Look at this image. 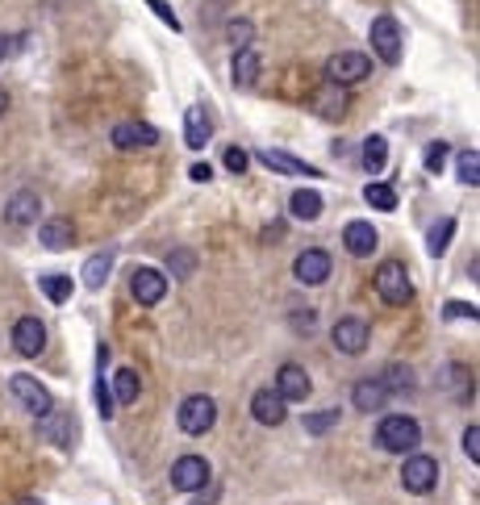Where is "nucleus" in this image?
I'll return each mask as SVG.
<instances>
[{
    "label": "nucleus",
    "instance_id": "nucleus-2",
    "mask_svg": "<svg viewBox=\"0 0 480 505\" xmlns=\"http://www.w3.org/2000/svg\"><path fill=\"white\" fill-rule=\"evenodd\" d=\"M217 422V401L209 397V393H192V397L180 401V409H176V426H180L184 434H209Z\"/></svg>",
    "mask_w": 480,
    "mask_h": 505
},
{
    "label": "nucleus",
    "instance_id": "nucleus-11",
    "mask_svg": "<svg viewBox=\"0 0 480 505\" xmlns=\"http://www.w3.org/2000/svg\"><path fill=\"white\" fill-rule=\"evenodd\" d=\"M368 322L363 318H338L335 330H330V338H335V347L343 351V355H363L368 351Z\"/></svg>",
    "mask_w": 480,
    "mask_h": 505
},
{
    "label": "nucleus",
    "instance_id": "nucleus-38",
    "mask_svg": "<svg viewBox=\"0 0 480 505\" xmlns=\"http://www.w3.org/2000/svg\"><path fill=\"white\" fill-rule=\"evenodd\" d=\"M464 456H468L472 464L480 459V426H468V431H464Z\"/></svg>",
    "mask_w": 480,
    "mask_h": 505
},
{
    "label": "nucleus",
    "instance_id": "nucleus-41",
    "mask_svg": "<svg viewBox=\"0 0 480 505\" xmlns=\"http://www.w3.org/2000/svg\"><path fill=\"white\" fill-rule=\"evenodd\" d=\"M292 318H297V330H313V309H301V313H292Z\"/></svg>",
    "mask_w": 480,
    "mask_h": 505
},
{
    "label": "nucleus",
    "instance_id": "nucleus-22",
    "mask_svg": "<svg viewBox=\"0 0 480 505\" xmlns=\"http://www.w3.org/2000/svg\"><path fill=\"white\" fill-rule=\"evenodd\" d=\"M343 247H347V255H355V259L372 255L376 251V226H368V222H347V230H343Z\"/></svg>",
    "mask_w": 480,
    "mask_h": 505
},
{
    "label": "nucleus",
    "instance_id": "nucleus-17",
    "mask_svg": "<svg viewBox=\"0 0 480 505\" xmlns=\"http://www.w3.org/2000/svg\"><path fill=\"white\" fill-rule=\"evenodd\" d=\"M255 159H259V163H264L267 171H280V176H310V180H318V176H322L318 168L301 163L297 155H288V151H272V146H267V151H259Z\"/></svg>",
    "mask_w": 480,
    "mask_h": 505
},
{
    "label": "nucleus",
    "instance_id": "nucleus-5",
    "mask_svg": "<svg viewBox=\"0 0 480 505\" xmlns=\"http://www.w3.org/2000/svg\"><path fill=\"white\" fill-rule=\"evenodd\" d=\"M401 484H406V493H414V497L434 493V484H439V464H434L431 456H422V451H409L406 464H401Z\"/></svg>",
    "mask_w": 480,
    "mask_h": 505
},
{
    "label": "nucleus",
    "instance_id": "nucleus-12",
    "mask_svg": "<svg viewBox=\"0 0 480 505\" xmlns=\"http://www.w3.org/2000/svg\"><path fill=\"white\" fill-rule=\"evenodd\" d=\"M171 484L180 493H201L205 484H209V464L201 456H180L171 464Z\"/></svg>",
    "mask_w": 480,
    "mask_h": 505
},
{
    "label": "nucleus",
    "instance_id": "nucleus-13",
    "mask_svg": "<svg viewBox=\"0 0 480 505\" xmlns=\"http://www.w3.org/2000/svg\"><path fill=\"white\" fill-rule=\"evenodd\" d=\"M9 388H13V397L22 401V405L30 409V414H34V418H42V414H47V409H55V401H50L47 385H38L34 376L17 372V376H13V380H9Z\"/></svg>",
    "mask_w": 480,
    "mask_h": 505
},
{
    "label": "nucleus",
    "instance_id": "nucleus-33",
    "mask_svg": "<svg viewBox=\"0 0 480 505\" xmlns=\"http://www.w3.org/2000/svg\"><path fill=\"white\" fill-rule=\"evenodd\" d=\"M451 234H456V217H443V222L431 230V255H443L447 242H451Z\"/></svg>",
    "mask_w": 480,
    "mask_h": 505
},
{
    "label": "nucleus",
    "instance_id": "nucleus-20",
    "mask_svg": "<svg viewBox=\"0 0 480 505\" xmlns=\"http://www.w3.org/2000/svg\"><path fill=\"white\" fill-rule=\"evenodd\" d=\"M38 213H42V201H38L34 188H22V193H13V201L4 205V217H9V226H34Z\"/></svg>",
    "mask_w": 480,
    "mask_h": 505
},
{
    "label": "nucleus",
    "instance_id": "nucleus-16",
    "mask_svg": "<svg viewBox=\"0 0 480 505\" xmlns=\"http://www.w3.org/2000/svg\"><path fill=\"white\" fill-rule=\"evenodd\" d=\"M259 67H264V55L247 42V47L234 50V63H230V75H234V84L239 88H255L259 84Z\"/></svg>",
    "mask_w": 480,
    "mask_h": 505
},
{
    "label": "nucleus",
    "instance_id": "nucleus-14",
    "mask_svg": "<svg viewBox=\"0 0 480 505\" xmlns=\"http://www.w3.org/2000/svg\"><path fill=\"white\" fill-rule=\"evenodd\" d=\"M251 418L259 422V426H280V422L288 418V401L280 397L276 388H259L251 397Z\"/></svg>",
    "mask_w": 480,
    "mask_h": 505
},
{
    "label": "nucleus",
    "instance_id": "nucleus-35",
    "mask_svg": "<svg viewBox=\"0 0 480 505\" xmlns=\"http://www.w3.org/2000/svg\"><path fill=\"white\" fill-rule=\"evenodd\" d=\"M222 168H226V171H234V176H239V171H247V168H251V155H247L242 146H226V151H222Z\"/></svg>",
    "mask_w": 480,
    "mask_h": 505
},
{
    "label": "nucleus",
    "instance_id": "nucleus-30",
    "mask_svg": "<svg viewBox=\"0 0 480 505\" xmlns=\"http://www.w3.org/2000/svg\"><path fill=\"white\" fill-rule=\"evenodd\" d=\"M363 201L372 205V209H380V213H393V209H397L393 184H368V188H363Z\"/></svg>",
    "mask_w": 480,
    "mask_h": 505
},
{
    "label": "nucleus",
    "instance_id": "nucleus-37",
    "mask_svg": "<svg viewBox=\"0 0 480 505\" xmlns=\"http://www.w3.org/2000/svg\"><path fill=\"white\" fill-rule=\"evenodd\" d=\"M443 318H447V322H464V318H468V322H476V305H468V301H447L443 305Z\"/></svg>",
    "mask_w": 480,
    "mask_h": 505
},
{
    "label": "nucleus",
    "instance_id": "nucleus-34",
    "mask_svg": "<svg viewBox=\"0 0 480 505\" xmlns=\"http://www.w3.org/2000/svg\"><path fill=\"white\" fill-rule=\"evenodd\" d=\"M447 151H451L447 143H431V146H426V155H422V163H426V171H431V176H439V171L447 168Z\"/></svg>",
    "mask_w": 480,
    "mask_h": 505
},
{
    "label": "nucleus",
    "instance_id": "nucleus-8",
    "mask_svg": "<svg viewBox=\"0 0 480 505\" xmlns=\"http://www.w3.org/2000/svg\"><path fill=\"white\" fill-rule=\"evenodd\" d=\"M42 347H47V322L34 318V313L17 318V326H13V351L25 355V360H34V355H42Z\"/></svg>",
    "mask_w": 480,
    "mask_h": 505
},
{
    "label": "nucleus",
    "instance_id": "nucleus-32",
    "mask_svg": "<svg viewBox=\"0 0 480 505\" xmlns=\"http://www.w3.org/2000/svg\"><path fill=\"white\" fill-rule=\"evenodd\" d=\"M335 426H338V409H318V414L305 418V431L310 434H326V431H335Z\"/></svg>",
    "mask_w": 480,
    "mask_h": 505
},
{
    "label": "nucleus",
    "instance_id": "nucleus-36",
    "mask_svg": "<svg viewBox=\"0 0 480 505\" xmlns=\"http://www.w3.org/2000/svg\"><path fill=\"white\" fill-rule=\"evenodd\" d=\"M146 9L155 13V17H159V22H163V25H168V30H176V34H180V30H184V25H180V17H176V9H171L168 0H146Z\"/></svg>",
    "mask_w": 480,
    "mask_h": 505
},
{
    "label": "nucleus",
    "instance_id": "nucleus-40",
    "mask_svg": "<svg viewBox=\"0 0 480 505\" xmlns=\"http://www.w3.org/2000/svg\"><path fill=\"white\" fill-rule=\"evenodd\" d=\"M188 176H192L196 184H209V180H214V168H209V163H192Z\"/></svg>",
    "mask_w": 480,
    "mask_h": 505
},
{
    "label": "nucleus",
    "instance_id": "nucleus-10",
    "mask_svg": "<svg viewBox=\"0 0 480 505\" xmlns=\"http://www.w3.org/2000/svg\"><path fill=\"white\" fill-rule=\"evenodd\" d=\"M330 255L322 251V247H310V251H301L297 259H292V276L301 280V284H310V289H318V284H326L330 280Z\"/></svg>",
    "mask_w": 480,
    "mask_h": 505
},
{
    "label": "nucleus",
    "instance_id": "nucleus-23",
    "mask_svg": "<svg viewBox=\"0 0 480 505\" xmlns=\"http://www.w3.org/2000/svg\"><path fill=\"white\" fill-rule=\"evenodd\" d=\"M351 401H355L360 414H376V409H384V401H388V385H380V380H360L355 393H351Z\"/></svg>",
    "mask_w": 480,
    "mask_h": 505
},
{
    "label": "nucleus",
    "instance_id": "nucleus-31",
    "mask_svg": "<svg viewBox=\"0 0 480 505\" xmlns=\"http://www.w3.org/2000/svg\"><path fill=\"white\" fill-rule=\"evenodd\" d=\"M459 184H468V188L480 184V155L476 151H459Z\"/></svg>",
    "mask_w": 480,
    "mask_h": 505
},
{
    "label": "nucleus",
    "instance_id": "nucleus-39",
    "mask_svg": "<svg viewBox=\"0 0 480 505\" xmlns=\"http://www.w3.org/2000/svg\"><path fill=\"white\" fill-rule=\"evenodd\" d=\"M230 42H234V50H239V47H247V42H251V25H247V22L230 25Z\"/></svg>",
    "mask_w": 480,
    "mask_h": 505
},
{
    "label": "nucleus",
    "instance_id": "nucleus-24",
    "mask_svg": "<svg viewBox=\"0 0 480 505\" xmlns=\"http://www.w3.org/2000/svg\"><path fill=\"white\" fill-rule=\"evenodd\" d=\"M288 213L297 217V222H318L322 217V196L313 193V188H297V193L288 196Z\"/></svg>",
    "mask_w": 480,
    "mask_h": 505
},
{
    "label": "nucleus",
    "instance_id": "nucleus-21",
    "mask_svg": "<svg viewBox=\"0 0 480 505\" xmlns=\"http://www.w3.org/2000/svg\"><path fill=\"white\" fill-rule=\"evenodd\" d=\"M209 138H214V121H209V113H205L201 105L188 109V113H184V143H188L192 151H205Z\"/></svg>",
    "mask_w": 480,
    "mask_h": 505
},
{
    "label": "nucleus",
    "instance_id": "nucleus-7",
    "mask_svg": "<svg viewBox=\"0 0 480 505\" xmlns=\"http://www.w3.org/2000/svg\"><path fill=\"white\" fill-rule=\"evenodd\" d=\"M130 297L138 305H159L163 297H168V276L159 272V267H134L130 272Z\"/></svg>",
    "mask_w": 480,
    "mask_h": 505
},
{
    "label": "nucleus",
    "instance_id": "nucleus-27",
    "mask_svg": "<svg viewBox=\"0 0 480 505\" xmlns=\"http://www.w3.org/2000/svg\"><path fill=\"white\" fill-rule=\"evenodd\" d=\"M105 363H109V347H96V409H100V418H113V393H109V380L100 376Z\"/></svg>",
    "mask_w": 480,
    "mask_h": 505
},
{
    "label": "nucleus",
    "instance_id": "nucleus-18",
    "mask_svg": "<svg viewBox=\"0 0 480 505\" xmlns=\"http://www.w3.org/2000/svg\"><path fill=\"white\" fill-rule=\"evenodd\" d=\"M310 376H305V368H301V363H284V368H280L276 372V393L284 401H305L310 397Z\"/></svg>",
    "mask_w": 480,
    "mask_h": 505
},
{
    "label": "nucleus",
    "instance_id": "nucleus-4",
    "mask_svg": "<svg viewBox=\"0 0 480 505\" xmlns=\"http://www.w3.org/2000/svg\"><path fill=\"white\" fill-rule=\"evenodd\" d=\"M372 284H376V297H380L384 305H406L409 297H414V284H409V272L397 259H388V264H380L376 267V276H372Z\"/></svg>",
    "mask_w": 480,
    "mask_h": 505
},
{
    "label": "nucleus",
    "instance_id": "nucleus-42",
    "mask_svg": "<svg viewBox=\"0 0 480 505\" xmlns=\"http://www.w3.org/2000/svg\"><path fill=\"white\" fill-rule=\"evenodd\" d=\"M4 109H9V92H4V88H0V113H4Z\"/></svg>",
    "mask_w": 480,
    "mask_h": 505
},
{
    "label": "nucleus",
    "instance_id": "nucleus-28",
    "mask_svg": "<svg viewBox=\"0 0 480 505\" xmlns=\"http://www.w3.org/2000/svg\"><path fill=\"white\" fill-rule=\"evenodd\" d=\"M113 259H118L113 251H100V255H92V259H88V264H84V284H88V289H100V284H105L109 272H113Z\"/></svg>",
    "mask_w": 480,
    "mask_h": 505
},
{
    "label": "nucleus",
    "instance_id": "nucleus-3",
    "mask_svg": "<svg viewBox=\"0 0 480 505\" xmlns=\"http://www.w3.org/2000/svg\"><path fill=\"white\" fill-rule=\"evenodd\" d=\"M368 75H372V59L360 55V50H338V55L326 59V80L338 84V88L360 84V80H368Z\"/></svg>",
    "mask_w": 480,
    "mask_h": 505
},
{
    "label": "nucleus",
    "instance_id": "nucleus-9",
    "mask_svg": "<svg viewBox=\"0 0 480 505\" xmlns=\"http://www.w3.org/2000/svg\"><path fill=\"white\" fill-rule=\"evenodd\" d=\"M113 146L118 151H146V146H155L159 143V130L151 126V121L143 118H134V121H121V126H113Z\"/></svg>",
    "mask_w": 480,
    "mask_h": 505
},
{
    "label": "nucleus",
    "instance_id": "nucleus-25",
    "mask_svg": "<svg viewBox=\"0 0 480 505\" xmlns=\"http://www.w3.org/2000/svg\"><path fill=\"white\" fill-rule=\"evenodd\" d=\"M109 393H113V401H118V405H134V401H138V393H143V380H138V372H134V368H121V372L113 376Z\"/></svg>",
    "mask_w": 480,
    "mask_h": 505
},
{
    "label": "nucleus",
    "instance_id": "nucleus-29",
    "mask_svg": "<svg viewBox=\"0 0 480 505\" xmlns=\"http://www.w3.org/2000/svg\"><path fill=\"white\" fill-rule=\"evenodd\" d=\"M384 163H388V143H384L380 134H372V138L363 143V171L376 176V171H384Z\"/></svg>",
    "mask_w": 480,
    "mask_h": 505
},
{
    "label": "nucleus",
    "instance_id": "nucleus-19",
    "mask_svg": "<svg viewBox=\"0 0 480 505\" xmlns=\"http://www.w3.org/2000/svg\"><path fill=\"white\" fill-rule=\"evenodd\" d=\"M347 88H338V84H330V80H326L322 88H318V97H313V113H318V118H326V121H338L343 118V113H347Z\"/></svg>",
    "mask_w": 480,
    "mask_h": 505
},
{
    "label": "nucleus",
    "instance_id": "nucleus-26",
    "mask_svg": "<svg viewBox=\"0 0 480 505\" xmlns=\"http://www.w3.org/2000/svg\"><path fill=\"white\" fill-rule=\"evenodd\" d=\"M75 292V280L63 276V272H50V276H42V297H47L50 305H67Z\"/></svg>",
    "mask_w": 480,
    "mask_h": 505
},
{
    "label": "nucleus",
    "instance_id": "nucleus-6",
    "mask_svg": "<svg viewBox=\"0 0 480 505\" xmlns=\"http://www.w3.org/2000/svg\"><path fill=\"white\" fill-rule=\"evenodd\" d=\"M401 47H406V38H401V22H397L393 13H380L372 22V50L380 55V63L397 67L401 63Z\"/></svg>",
    "mask_w": 480,
    "mask_h": 505
},
{
    "label": "nucleus",
    "instance_id": "nucleus-15",
    "mask_svg": "<svg viewBox=\"0 0 480 505\" xmlns=\"http://www.w3.org/2000/svg\"><path fill=\"white\" fill-rule=\"evenodd\" d=\"M38 242H42L47 251H67L75 242L72 217H42V222H38Z\"/></svg>",
    "mask_w": 480,
    "mask_h": 505
},
{
    "label": "nucleus",
    "instance_id": "nucleus-1",
    "mask_svg": "<svg viewBox=\"0 0 480 505\" xmlns=\"http://www.w3.org/2000/svg\"><path fill=\"white\" fill-rule=\"evenodd\" d=\"M422 443V426L414 418H406V414H388V418H380V426H376V447L380 451H388V456H401V451H418Z\"/></svg>",
    "mask_w": 480,
    "mask_h": 505
}]
</instances>
